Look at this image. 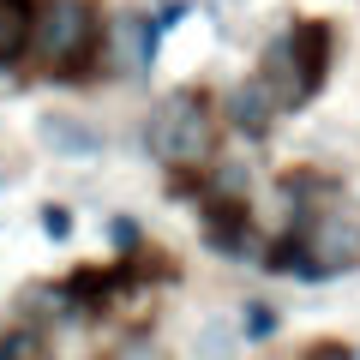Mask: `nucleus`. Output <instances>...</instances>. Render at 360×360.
<instances>
[{
    "mask_svg": "<svg viewBox=\"0 0 360 360\" xmlns=\"http://www.w3.org/2000/svg\"><path fill=\"white\" fill-rule=\"evenodd\" d=\"M330 49H336V30L324 25V18H300V25H288L283 37L264 49V66H258V84L270 90V103H276V108H307L312 96L324 90Z\"/></svg>",
    "mask_w": 360,
    "mask_h": 360,
    "instance_id": "1",
    "label": "nucleus"
},
{
    "mask_svg": "<svg viewBox=\"0 0 360 360\" xmlns=\"http://www.w3.org/2000/svg\"><path fill=\"white\" fill-rule=\"evenodd\" d=\"M144 144L162 168L186 174V168H210L217 156V108H210L205 90H168L162 103L150 108V127Z\"/></svg>",
    "mask_w": 360,
    "mask_h": 360,
    "instance_id": "2",
    "label": "nucleus"
},
{
    "mask_svg": "<svg viewBox=\"0 0 360 360\" xmlns=\"http://www.w3.org/2000/svg\"><path fill=\"white\" fill-rule=\"evenodd\" d=\"M103 49V13L90 0H37L30 54L49 78H78Z\"/></svg>",
    "mask_w": 360,
    "mask_h": 360,
    "instance_id": "3",
    "label": "nucleus"
},
{
    "mask_svg": "<svg viewBox=\"0 0 360 360\" xmlns=\"http://www.w3.org/2000/svg\"><path fill=\"white\" fill-rule=\"evenodd\" d=\"M300 252H307V276H330V270L360 264V210H324V217L300 222Z\"/></svg>",
    "mask_w": 360,
    "mask_h": 360,
    "instance_id": "4",
    "label": "nucleus"
},
{
    "mask_svg": "<svg viewBox=\"0 0 360 360\" xmlns=\"http://www.w3.org/2000/svg\"><path fill=\"white\" fill-rule=\"evenodd\" d=\"M37 139L49 144V156H66V162H90V156H103V132L90 127V120L66 115V108L37 115Z\"/></svg>",
    "mask_w": 360,
    "mask_h": 360,
    "instance_id": "5",
    "label": "nucleus"
},
{
    "mask_svg": "<svg viewBox=\"0 0 360 360\" xmlns=\"http://www.w3.org/2000/svg\"><path fill=\"white\" fill-rule=\"evenodd\" d=\"M108 42H115V66L127 78H150V66H156V30H150V18L144 13H120L115 25H108Z\"/></svg>",
    "mask_w": 360,
    "mask_h": 360,
    "instance_id": "6",
    "label": "nucleus"
},
{
    "mask_svg": "<svg viewBox=\"0 0 360 360\" xmlns=\"http://www.w3.org/2000/svg\"><path fill=\"white\" fill-rule=\"evenodd\" d=\"M229 120L246 132V139H264L270 120H276V103H270V90L258 84V78H246V84L229 90Z\"/></svg>",
    "mask_w": 360,
    "mask_h": 360,
    "instance_id": "7",
    "label": "nucleus"
},
{
    "mask_svg": "<svg viewBox=\"0 0 360 360\" xmlns=\"http://www.w3.org/2000/svg\"><path fill=\"white\" fill-rule=\"evenodd\" d=\"M30 25H37V0H0V66H18L30 54Z\"/></svg>",
    "mask_w": 360,
    "mask_h": 360,
    "instance_id": "8",
    "label": "nucleus"
},
{
    "mask_svg": "<svg viewBox=\"0 0 360 360\" xmlns=\"http://www.w3.org/2000/svg\"><path fill=\"white\" fill-rule=\"evenodd\" d=\"M18 312H25V324L49 330L54 319H66V312H72V300H66V283H30L25 295H18Z\"/></svg>",
    "mask_w": 360,
    "mask_h": 360,
    "instance_id": "9",
    "label": "nucleus"
},
{
    "mask_svg": "<svg viewBox=\"0 0 360 360\" xmlns=\"http://www.w3.org/2000/svg\"><path fill=\"white\" fill-rule=\"evenodd\" d=\"M0 360H49V330H37V324L0 330Z\"/></svg>",
    "mask_w": 360,
    "mask_h": 360,
    "instance_id": "10",
    "label": "nucleus"
},
{
    "mask_svg": "<svg viewBox=\"0 0 360 360\" xmlns=\"http://www.w3.org/2000/svg\"><path fill=\"white\" fill-rule=\"evenodd\" d=\"M198 360H234V330L229 324L210 319L205 330H198Z\"/></svg>",
    "mask_w": 360,
    "mask_h": 360,
    "instance_id": "11",
    "label": "nucleus"
},
{
    "mask_svg": "<svg viewBox=\"0 0 360 360\" xmlns=\"http://www.w3.org/2000/svg\"><path fill=\"white\" fill-rule=\"evenodd\" d=\"M240 336H246V342H264V336H276V312H270L264 300H246V312H240Z\"/></svg>",
    "mask_w": 360,
    "mask_h": 360,
    "instance_id": "12",
    "label": "nucleus"
},
{
    "mask_svg": "<svg viewBox=\"0 0 360 360\" xmlns=\"http://www.w3.org/2000/svg\"><path fill=\"white\" fill-rule=\"evenodd\" d=\"M42 234H49V240H72V210L66 205H42Z\"/></svg>",
    "mask_w": 360,
    "mask_h": 360,
    "instance_id": "13",
    "label": "nucleus"
},
{
    "mask_svg": "<svg viewBox=\"0 0 360 360\" xmlns=\"http://www.w3.org/2000/svg\"><path fill=\"white\" fill-rule=\"evenodd\" d=\"M108 360H162V348H156L150 336H127V342H120Z\"/></svg>",
    "mask_w": 360,
    "mask_h": 360,
    "instance_id": "14",
    "label": "nucleus"
},
{
    "mask_svg": "<svg viewBox=\"0 0 360 360\" xmlns=\"http://www.w3.org/2000/svg\"><path fill=\"white\" fill-rule=\"evenodd\" d=\"M186 13H193L186 0H162V6H156V18H150V30H156V37H162V30H174V25H180V18H186Z\"/></svg>",
    "mask_w": 360,
    "mask_h": 360,
    "instance_id": "15",
    "label": "nucleus"
},
{
    "mask_svg": "<svg viewBox=\"0 0 360 360\" xmlns=\"http://www.w3.org/2000/svg\"><path fill=\"white\" fill-rule=\"evenodd\" d=\"M108 240H115L120 252H139V222H132V217H115V222H108Z\"/></svg>",
    "mask_w": 360,
    "mask_h": 360,
    "instance_id": "16",
    "label": "nucleus"
}]
</instances>
